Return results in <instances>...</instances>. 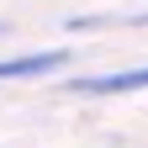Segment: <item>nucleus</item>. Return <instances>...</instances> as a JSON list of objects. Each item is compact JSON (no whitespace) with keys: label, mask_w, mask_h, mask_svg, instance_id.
<instances>
[{"label":"nucleus","mask_w":148,"mask_h":148,"mask_svg":"<svg viewBox=\"0 0 148 148\" xmlns=\"http://www.w3.org/2000/svg\"><path fill=\"white\" fill-rule=\"evenodd\" d=\"M74 95H132V90H148V69H122V74H90V79L69 85Z\"/></svg>","instance_id":"f257e3e1"},{"label":"nucleus","mask_w":148,"mask_h":148,"mask_svg":"<svg viewBox=\"0 0 148 148\" xmlns=\"http://www.w3.org/2000/svg\"><path fill=\"white\" fill-rule=\"evenodd\" d=\"M69 53L64 48H48V53H21V58H0V79H37L48 69H64Z\"/></svg>","instance_id":"f03ea898"},{"label":"nucleus","mask_w":148,"mask_h":148,"mask_svg":"<svg viewBox=\"0 0 148 148\" xmlns=\"http://www.w3.org/2000/svg\"><path fill=\"white\" fill-rule=\"evenodd\" d=\"M0 32H5V27H0Z\"/></svg>","instance_id":"7ed1b4c3"}]
</instances>
